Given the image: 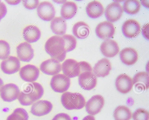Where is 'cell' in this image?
<instances>
[{"label":"cell","instance_id":"obj_28","mask_svg":"<svg viewBox=\"0 0 149 120\" xmlns=\"http://www.w3.org/2000/svg\"><path fill=\"white\" fill-rule=\"evenodd\" d=\"M113 116L115 120H130L132 117V113L127 106L120 105L115 110Z\"/></svg>","mask_w":149,"mask_h":120},{"label":"cell","instance_id":"obj_35","mask_svg":"<svg viewBox=\"0 0 149 120\" xmlns=\"http://www.w3.org/2000/svg\"><path fill=\"white\" fill-rule=\"evenodd\" d=\"M79 64L80 67V74L86 71H92V69L91 66L87 62L85 61H81L79 62Z\"/></svg>","mask_w":149,"mask_h":120},{"label":"cell","instance_id":"obj_31","mask_svg":"<svg viewBox=\"0 0 149 120\" xmlns=\"http://www.w3.org/2000/svg\"><path fill=\"white\" fill-rule=\"evenodd\" d=\"M62 37L65 42V48L66 52L71 51L76 48L77 40L73 36L65 34L63 35Z\"/></svg>","mask_w":149,"mask_h":120},{"label":"cell","instance_id":"obj_43","mask_svg":"<svg viewBox=\"0 0 149 120\" xmlns=\"http://www.w3.org/2000/svg\"><path fill=\"white\" fill-rule=\"evenodd\" d=\"M1 2V0H0V3Z\"/></svg>","mask_w":149,"mask_h":120},{"label":"cell","instance_id":"obj_27","mask_svg":"<svg viewBox=\"0 0 149 120\" xmlns=\"http://www.w3.org/2000/svg\"><path fill=\"white\" fill-rule=\"evenodd\" d=\"M88 25L83 21L78 22L75 24L72 29L74 35L79 39H84L87 37L90 32Z\"/></svg>","mask_w":149,"mask_h":120},{"label":"cell","instance_id":"obj_38","mask_svg":"<svg viewBox=\"0 0 149 120\" xmlns=\"http://www.w3.org/2000/svg\"><path fill=\"white\" fill-rule=\"evenodd\" d=\"M8 4L12 5H15L19 4L21 0H5Z\"/></svg>","mask_w":149,"mask_h":120},{"label":"cell","instance_id":"obj_17","mask_svg":"<svg viewBox=\"0 0 149 120\" xmlns=\"http://www.w3.org/2000/svg\"><path fill=\"white\" fill-rule=\"evenodd\" d=\"M17 53L19 60L25 62H29L33 58L34 50L31 45L27 42L22 43L16 48Z\"/></svg>","mask_w":149,"mask_h":120},{"label":"cell","instance_id":"obj_25","mask_svg":"<svg viewBox=\"0 0 149 120\" xmlns=\"http://www.w3.org/2000/svg\"><path fill=\"white\" fill-rule=\"evenodd\" d=\"M50 28L53 32L56 35H64L67 29L65 20L61 17H55L51 22Z\"/></svg>","mask_w":149,"mask_h":120},{"label":"cell","instance_id":"obj_32","mask_svg":"<svg viewBox=\"0 0 149 120\" xmlns=\"http://www.w3.org/2000/svg\"><path fill=\"white\" fill-rule=\"evenodd\" d=\"M10 53V47L9 43L4 40H0V59H6Z\"/></svg>","mask_w":149,"mask_h":120},{"label":"cell","instance_id":"obj_15","mask_svg":"<svg viewBox=\"0 0 149 120\" xmlns=\"http://www.w3.org/2000/svg\"><path fill=\"white\" fill-rule=\"evenodd\" d=\"M78 82L80 86L84 90H91L96 85L97 77L92 72H84L79 76Z\"/></svg>","mask_w":149,"mask_h":120},{"label":"cell","instance_id":"obj_11","mask_svg":"<svg viewBox=\"0 0 149 120\" xmlns=\"http://www.w3.org/2000/svg\"><path fill=\"white\" fill-rule=\"evenodd\" d=\"M61 68L63 74L70 78L80 75L79 62L73 59H69L65 60L62 64Z\"/></svg>","mask_w":149,"mask_h":120},{"label":"cell","instance_id":"obj_20","mask_svg":"<svg viewBox=\"0 0 149 120\" xmlns=\"http://www.w3.org/2000/svg\"><path fill=\"white\" fill-rule=\"evenodd\" d=\"M111 69L109 60L103 58L95 64L93 68V72L96 77H104L109 74Z\"/></svg>","mask_w":149,"mask_h":120},{"label":"cell","instance_id":"obj_3","mask_svg":"<svg viewBox=\"0 0 149 120\" xmlns=\"http://www.w3.org/2000/svg\"><path fill=\"white\" fill-rule=\"evenodd\" d=\"M61 101L63 106L68 110L81 109L86 103L85 99L81 94L70 92H66L62 94Z\"/></svg>","mask_w":149,"mask_h":120},{"label":"cell","instance_id":"obj_4","mask_svg":"<svg viewBox=\"0 0 149 120\" xmlns=\"http://www.w3.org/2000/svg\"><path fill=\"white\" fill-rule=\"evenodd\" d=\"M70 85V80L64 74H58L52 77L50 85L56 92L62 93L67 91Z\"/></svg>","mask_w":149,"mask_h":120},{"label":"cell","instance_id":"obj_34","mask_svg":"<svg viewBox=\"0 0 149 120\" xmlns=\"http://www.w3.org/2000/svg\"><path fill=\"white\" fill-rule=\"evenodd\" d=\"M22 1L24 6L29 10L35 9L38 7L39 3L38 0H24Z\"/></svg>","mask_w":149,"mask_h":120},{"label":"cell","instance_id":"obj_9","mask_svg":"<svg viewBox=\"0 0 149 120\" xmlns=\"http://www.w3.org/2000/svg\"><path fill=\"white\" fill-rule=\"evenodd\" d=\"M123 11V7L120 3L113 2L107 7L105 10V15L108 21L113 22L121 18Z\"/></svg>","mask_w":149,"mask_h":120},{"label":"cell","instance_id":"obj_26","mask_svg":"<svg viewBox=\"0 0 149 120\" xmlns=\"http://www.w3.org/2000/svg\"><path fill=\"white\" fill-rule=\"evenodd\" d=\"M77 10L75 3L71 1H66L62 6L61 10V17L65 20L70 19L76 15Z\"/></svg>","mask_w":149,"mask_h":120},{"label":"cell","instance_id":"obj_8","mask_svg":"<svg viewBox=\"0 0 149 120\" xmlns=\"http://www.w3.org/2000/svg\"><path fill=\"white\" fill-rule=\"evenodd\" d=\"M97 36L100 39L106 40L112 38L115 32L114 26L112 22L104 21L99 23L95 30Z\"/></svg>","mask_w":149,"mask_h":120},{"label":"cell","instance_id":"obj_24","mask_svg":"<svg viewBox=\"0 0 149 120\" xmlns=\"http://www.w3.org/2000/svg\"><path fill=\"white\" fill-rule=\"evenodd\" d=\"M86 11L88 15L92 18H98L101 16L104 12V8L99 1H93L89 2L86 7Z\"/></svg>","mask_w":149,"mask_h":120},{"label":"cell","instance_id":"obj_30","mask_svg":"<svg viewBox=\"0 0 149 120\" xmlns=\"http://www.w3.org/2000/svg\"><path fill=\"white\" fill-rule=\"evenodd\" d=\"M28 114L24 109L17 108L8 117L6 120H28Z\"/></svg>","mask_w":149,"mask_h":120},{"label":"cell","instance_id":"obj_23","mask_svg":"<svg viewBox=\"0 0 149 120\" xmlns=\"http://www.w3.org/2000/svg\"><path fill=\"white\" fill-rule=\"evenodd\" d=\"M149 76L148 73L141 72L136 73L133 78V84L139 90H145L149 87Z\"/></svg>","mask_w":149,"mask_h":120},{"label":"cell","instance_id":"obj_14","mask_svg":"<svg viewBox=\"0 0 149 120\" xmlns=\"http://www.w3.org/2000/svg\"><path fill=\"white\" fill-rule=\"evenodd\" d=\"M38 68L35 66L27 64L21 68L19 74L21 78L24 81L32 82L36 81L39 75Z\"/></svg>","mask_w":149,"mask_h":120},{"label":"cell","instance_id":"obj_16","mask_svg":"<svg viewBox=\"0 0 149 120\" xmlns=\"http://www.w3.org/2000/svg\"><path fill=\"white\" fill-rule=\"evenodd\" d=\"M52 108V104L50 101L40 100L33 104L31 107V112L34 115L40 117L49 113Z\"/></svg>","mask_w":149,"mask_h":120},{"label":"cell","instance_id":"obj_18","mask_svg":"<svg viewBox=\"0 0 149 120\" xmlns=\"http://www.w3.org/2000/svg\"><path fill=\"white\" fill-rule=\"evenodd\" d=\"M133 85L132 78L125 74L119 75L116 80L115 86L117 89L123 94H126L130 91Z\"/></svg>","mask_w":149,"mask_h":120},{"label":"cell","instance_id":"obj_5","mask_svg":"<svg viewBox=\"0 0 149 120\" xmlns=\"http://www.w3.org/2000/svg\"><path fill=\"white\" fill-rule=\"evenodd\" d=\"M20 93L19 89L16 85L9 83L2 86L0 91V95L4 101L11 102L18 98Z\"/></svg>","mask_w":149,"mask_h":120},{"label":"cell","instance_id":"obj_33","mask_svg":"<svg viewBox=\"0 0 149 120\" xmlns=\"http://www.w3.org/2000/svg\"><path fill=\"white\" fill-rule=\"evenodd\" d=\"M132 117L134 120H149V114L146 110L142 108L136 110L133 113Z\"/></svg>","mask_w":149,"mask_h":120},{"label":"cell","instance_id":"obj_21","mask_svg":"<svg viewBox=\"0 0 149 120\" xmlns=\"http://www.w3.org/2000/svg\"><path fill=\"white\" fill-rule=\"evenodd\" d=\"M122 62L124 64L130 66L135 63L138 59V54L136 50L131 47H126L120 53Z\"/></svg>","mask_w":149,"mask_h":120},{"label":"cell","instance_id":"obj_40","mask_svg":"<svg viewBox=\"0 0 149 120\" xmlns=\"http://www.w3.org/2000/svg\"><path fill=\"white\" fill-rule=\"evenodd\" d=\"M143 1H141V4H142L143 6H145L147 8H148V7H149V5H148V3H147V1H144V0H143Z\"/></svg>","mask_w":149,"mask_h":120},{"label":"cell","instance_id":"obj_12","mask_svg":"<svg viewBox=\"0 0 149 120\" xmlns=\"http://www.w3.org/2000/svg\"><path fill=\"white\" fill-rule=\"evenodd\" d=\"M141 31V26L138 22L133 19L126 21L122 26V31L124 36L129 38L138 36Z\"/></svg>","mask_w":149,"mask_h":120},{"label":"cell","instance_id":"obj_10","mask_svg":"<svg viewBox=\"0 0 149 120\" xmlns=\"http://www.w3.org/2000/svg\"><path fill=\"white\" fill-rule=\"evenodd\" d=\"M40 69L46 74L54 75L61 71V65L58 61L52 58L42 62L40 65Z\"/></svg>","mask_w":149,"mask_h":120},{"label":"cell","instance_id":"obj_2","mask_svg":"<svg viewBox=\"0 0 149 120\" xmlns=\"http://www.w3.org/2000/svg\"><path fill=\"white\" fill-rule=\"evenodd\" d=\"M45 48L46 52L52 58L59 62L65 59L66 52L65 48V42L62 37L52 36L46 42Z\"/></svg>","mask_w":149,"mask_h":120},{"label":"cell","instance_id":"obj_13","mask_svg":"<svg viewBox=\"0 0 149 120\" xmlns=\"http://www.w3.org/2000/svg\"><path fill=\"white\" fill-rule=\"evenodd\" d=\"M0 66L4 73L11 74L18 71L20 68V63L18 58L10 56L1 62Z\"/></svg>","mask_w":149,"mask_h":120},{"label":"cell","instance_id":"obj_41","mask_svg":"<svg viewBox=\"0 0 149 120\" xmlns=\"http://www.w3.org/2000/svg\"><path fill=\"white\" fill-rule=\"evenodd\" d=\"M3 82L1 79L0 78V91L1 88L3 86Z\"/></svg>","mask_w":149,"mask_h":120},{"label":"cell","instance_id":"obj_37","mask_svg":"<svg viewBox=\"0 0 149 120\" xmlns=\"http://www.w3.org/2000/svg\"><path fill=\"white\" fill-rule=\"evenodd\" d=\"M7 13V9L5 4L3 2L0 3V14L3 18Z\"/></svg>","mask_w":149,"mask_h":120},{"label":"cell","instance_id":"obj_6","mask_svg":"<svg viewBox=\"0 0 149 120\" xmlns=\"http://www.w3.org/2000/svg\"><path fill=\"white\" fill-rule=\"evenodd\" d=\"M37 11L39 17L45 21L52 20L54 18L56 14L54 6L47 1H44L40 3Z\"/></svg>","mask_w":149,"mask_h":120},{"label":"cell","instance_id":"obj_39","mask_svg":"<svg viewBox=\"0 0 149 120\" xmlns=\"http://www.w3.org/2000/svg\"><path fill=\"white\" fill-rule=\"evenodd\" d=\"M82 120H95V119L93 115H89L85 117Z\"/></svg>","mask_w":149,"mask_h":120},{"label":"cell","instance_id":"obj_1","mask_svg":"<svg viewBox=\"0 0 149 120\" xmlns=\"http://www.w3.org/2000/svg\"><path fill=\"white\" fill-rule=\"evenodd\" d=\"M44 92L43 87L40 84L32 82L28 84L23 91L20 93L18 100L23 106H29L39 99Z\"/></svg>","mask_w":149,"mask_h":120},{"label":"cell","instance_id":"obj_42","mask_svg":"<svg viewBox=\"0 0 149 120\" xmlns=\"http://www.w3.org/2000/svg\"><path fill=\"white\" fill-rule=\"evenodd\" d=\"M2 16L1 15V14H0V20H1V19H2Z\"/></svg>","mask_w":149,"mask_h":120},{"label":"cell","instance_id":"obj_29","mask_svg":"<svg viewBox=\"0 0 149 120\" xmlns=\"http://www.w3.org/2000/svg\"><path fill=\"white\" fill-rule=\"evenodd\" d=\"M141 5L139 2L136 0L125 1L123 5V10L130 15H134L139 11Z\"/></svg>","mask_w":149,"mask_h":120},{"label":"cell","instance_id":"obj_22","mask_svg":"<svg viewBox=\"0 0 149 120\" xmlns=\"http://www.w3.org/2000/svg\"><path fill=\"white\" fill-rule=\"evenodd\" d=\"M23 36L24 39L28 43L37 41L40 38L41 33L39 28L33 25H29L23 29Z\"/></svg>","mask_w":149,"mask_h":120},{"label":"cell","instance_id":"obj_19","mask_svg":"<svg viewBox=\"0 0 149 120\" xmlns=\"http://www.w3.org/2000/svg\"><path fill=\"white\" fill-rule=\"evenodd\" d=\"M100 50L102 54L107 57H113L119 52V48L117 43L115 40H105L100 46Z\"/></svg>","mask_w":149,"mask_h":120},{"label":"cell","instance_id":"obj_36","mask_svg":"<svg viewBox=\"0 0 149 120\" xmlns=\"http://www.w3.org/2000/svg\"><path fill=\"white\" fill-rule=\"evenodd\" d=\"M52 120H72V119L68 114L61 113L56 115Z\"/></svg>","mask_w":149,"mask_h":120},{"label":"cell","instance_id":"obj_7","mask_svg":"<svg viewBox=\"0 0 149 120\" xmlns=\"http://www.w3.org/2000/svg\"><path fill=\"white\" fill-rule=\"evenodd\" d=\"M104 104V99L100 95L92 96L86 103V110L89 114L95 115L101 111Z\"/></svg>","mask_w":149,"mask_h":120}]
</instances>
